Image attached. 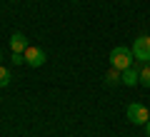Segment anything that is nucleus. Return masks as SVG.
Returning a JSON list of instances; mask_svg holds the SVG:
<instances>
[{
  "mask_svg": "<svg viewBox=\"0 0 150 137\" xmlns=\"http://www.w3.org/2000/svg\"><path fill=\"white\" fill-rule=\"evenodd\" d=\"M133 63H135V55H133L130 48H125V45L112 48V53H110V67H118L120 72H123V70L133 67Z\"/></svg>",
  "mask_w": 150,
  "mask_h": 137,
  "instance_id": "nucleus-1",
  "label": "nucleus"
},
{
  "mask_svg": "<svg viewBox=\"0 0 150 137\" xmlns=\"http://www.w3.org/2000/svg\"><path fill=\"white\" fill-rule=\"evenodd\" d=\"M133 55H135V60H138L140 65H150V35H140V37H135V42H133Z\"/></svg>",
  "mask_w": 150,
  "mask_h": 137,
  "instance_id": "nucleus-2",
  "label": "nucleus"
},
{
  "mask_svg": "<svg viewBox=\"0 0 150 137\" xmlns=\"http://www.w3.org/2000/svg\"><path fill=\"white\" fill-rule=\"evenodd\" d=\"M128 120L133 122V125H145V122L150 120L148 107L140 105V102H130V105H128Z\"/></svg>",
  "mask_w": 150,
  "mask_h": 137,
  "instance_id": "nucleus-3",
  "label": "nucleus"
},
{
  "mask_svg": "<svg viewBox=\"0 0 150 137\" xmlns=\"http://www.w3.org/2000/svg\"><path fill=\"white\" fill-rule=\"evenodd\" d=\"M45 60H48V55H45L43 48L28 45V50H25V65H30V67H40V65H45Z\"/></svg>",
  "mask_w": 150,
  "mask_h": 137,
  "instance_id": "nucleus-4",
  "label": "nucleus"
},
{
  "mask_svg": "<svg viewBox=\"0 0 150 137\" xmlns=\"http://www.w3.org/2000/svg\"><path fill=\"white\" fill-rule=\"evenodd\" d=\"M10 50H13V53H25V50H28V37L23 35V32H13Z\"/></svg>",
  "mask_w": 150,
  "mask_h": 137,
  "instance_id": "nucleus-5",
  "label": "nucleus"
},
{
  "mask_svg": "<svg viewBox=\"0 0 150 137\" xmlns=\"http://www.w3.org/2000/svg\"><path fill=\"white\" fill-rule=\"evenodd\" d=\"M120 82H123L125 87L140 85V70H135V67H128V70H123V80H120Z\"/></svg>",
  "mask_w": 150,
  "mask_h": 137,
  "instance_id": "nucleus-6",
  "label": "nucleus"
},
{
  "mask_svg": "<svg viewBox=\"0 0 150 137\" xmlns=\"http://www.w3.org/2000/svg\"><path fill=\"white\" fill-rule=\"evenodd\" d=\"M120 80H123V72L118 67H110L105 72V85H120Z\"/></svg>",
  "mask_w": 150,
  "mask_h": 137,
  "instance_id": "nucleus-7",
  "label": "nucleus"
},
{
  "mask_svg": "<svg viewBox=\"0 0 150 137\" xmlns=\"http://www.w3.org/2000/svg\"><path fill=\"white\" fill-rule=\"evenodd\" d=\"M8 85H10V70L0 65V87H8Z\"/></svg>",
  "mask_w": 150,
  "mask_h": 137,
  "instance_id": "nucleus-8",
  "label": "nucleus"
},
{
  "mask_svg": "<svg viewBox=\"0 0 150 137\" xmlns=\"http://www.w3.org/2000/svg\"><path fill=\"white\" fill-rule=\"evenodd\" d=\"M140 85L150 87V65H143L140 67Z\"/></svg>",
  "mask_w": 150,
  "mask_h": 137,
  "instance_id": "nucleus-9",
  "label": "nucleus"
},
{
  "mask_svg": "<svg viewBox=\"0 0 150 137\" xmlns=\"http://www.w3.org/2000/svg\"><path fill=\"white\" fill-rule=\"evenodd\" d=\"M10 63L13 65H23V63H25V53H13L10 55Z\"/></svg>",
  "mask_w": 150,
  "mask_h": 137,
  "instance_id": "nucleus-10",
  "label": "nucleus"
},
{
  "mask_svg": "<svg viewBox=\"0 0 150 137\" xmlns=\"http://www.w3.org/2000/svg\"><path fill=\"white\" fill-rule=\"evenodd\" d=\"M145 132H148V137H150V120L145 122Z\"/></svg>",
  "mask_w": 150,
  "mask_h": 137,
  "instance_id": "nucleus-11",
  "label": "nucleus"
},
{
  "mask_svg": "<svg viewBox=\"0 0 150 137\" xmlns=\"http://www.w3.org/2000/svg\"><path fill=\"white\" fill-rule=\"evenodd\" d=\"M0 60H3V53H0Z\"/></svg>",
  "mask_w": 150,
  "mask_h": 137,
  "instance_id": "nucleus-12",
  "label": "nucleus"
}]
</instances>
